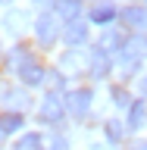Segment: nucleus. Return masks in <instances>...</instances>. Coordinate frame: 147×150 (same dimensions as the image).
<instances>
[{
	"mask_svg": "<svg viewBox=\"0 0 147 150\" xmlns=\"http://www.w3.org/2000/svg\"><path fill=\"white\" fill-rule=\"evenodd\" d=\"M41 150H69V141L60 131H50V134H44V147Z\"/></svg>",
	"mask_w": 147,
	"mask_h": 150,
	"instance_id": "obj_19",
	"label": "nucleus"
},
{
	"mask_svg": "<svg viewBox=\"0 0 147 150\" xmlns=\"http://www.w3.org/2000/svg\"><path fill=\"white\" fill-rule=\"evenodd\" d=\"M53 13L63 22H72L82 16V0H53Z\"/></svg>",
	"mask_w": 147,
	"mask_h": 150,
	"instance_id": "obj_11",
	"label": "nucleus"
},
{
	"mask_svg": "<svg viewBox=\"0 0 147 150\" xmlns=\"http://www.w3.org/2000/svg\"><path fill=\"white\" fill-rule=\"evenodd\" d=\"M91 103H94V91L91 88H75L72 94H66V110L72 112L75 119H85L91 112Z\"/></svg>",
	"mask_w": 147,
	"mask_h": 150,
	"instance_id": "obj_3",
	"label": "nucleus"
},
{
	"mask_svg": "<svg viewBox=\"0 0 147 150\" xmlns=\"http://www.w3.org/2000/svg\"><path fill=\"white\" fill-rule=\"evenodd\" d=\"M103 131H107V141H110V144H122V141H125V125H122L119 119H110L103 125Z\"/></svg>",
	"mask_w": 147,
	"mask_h": 150,
	"instance_id": "obj_17",
	"label": "nucleus"
},
{
	"mask_svg": "<svg viewBox=\"0 0 147 150\" xmlns=\"http://www.w3.org/2000/svg\"><path fill=\"white\" fill-rule=\"evenodd\" d=\"M141 91L147 94V75H144V78H141Z\"/></svg>",
	"mask_w": 147,
	"mask_h": 150,
	"instance_id": "obj_24",
	"label": "nucleus"
},
{
	"mask_svg": "<svg viewBox=\"0 0 147 150\" xmlns=\"http://www.w3.org/2000/svg\"><path fill=\"white\" fill-rule=\"evenodd\" d=\"M3 25H6L9 35H19V31L28 25V13L25 9H6V13H3Z\"/></svg>",
	"mask_w": 147,
	"mask_h": 150,
	"instance_id": "obj_12",
	"label": "nucleus"
},
{
	"mask_svg": "<svg viewBox=\"0 0 147 150\" xmlns=\"http://www.w3.org/2000/svg\"><path fill=\"white\" fill-rule=\"evenodd\" d=\"M35 35L44 47H53L60 38H63V25H60V16L56 13H44V16L35 19Z\"/></svg>",
	"mask_w": 147,
	"mask_h": 150,
	"instance_id": "obj_2",
	"label": "nucleus"
},
{
	"mask_svg": "<svg viewBox=\"0 0 147 150\" xmlns=\"http://www.w3.org/2000/svg\"><path fill=\"white\" fill-rule=\"evenodd\" d=\"M119 56H131V59H144L147 56V35H141V31H135V35H125V41H122V53Z\"/></svg>",
	"mask_w": 147,
	"mask_h": 150,
	"instance_id": "obj_5",
	"label": "nucleus"
},
{
	"mask_svg": "<svg viewBox=\"0 0 147 150\" xmlns=\"http://www.w3.org/2000/svg\"><path fill=\"white\" fill-rule=\"evenodd\" d=\"M88 35H91V28H88V22H82V19H72V22L63 25V41L72 47V50L88 44Z\"/></svg>",
	"mask_w": 147,
	"mask_h": 150,
	"instance_id": "obj_4",
	"label": "nucleus"
},
{
	"mask_svg": "<svg viewBox=\"0 0 147 150\" xmlns=\"http://www.w3.org/2000/svg\"><path fill=\"white\" fill-rule=\"evenodd\" d=\"M41 147H44V134L28 131V134H22V138L16 141V147H13V150H41Z\"/></svg>",
	"mask_w": 147,
	"mask_h": 150,
	"instance_id": "obj_16",
	"label": "nucleus"
},
{
	"mask_svg": "<svg viewBox=\"0 0 147 150\" xmlns=\"http://www.w3.org/2000/svg\"><path fill=\"white\" fill-rule=\"evenodd\" d=\"M22 125H25V116H22V112H13V110H9V112L0 116V134H16Z\"/></svg>",
	"mask_w": 147,
	"mask_h": 150,
	"instance_id": "obj_14",
	"label": "nucleus"
},
{
	"mask_svg": "<svg viewBox=\"0 0 147 150\" xmlns=\"http://www.w3.org/2000/svg\"><path fill=\"white\" fill-rule=\"evenodd\" d=\"M60 66H63V69H72V72H82V59H78V53H66L63 59H60Z\"/></svg>",
	"mask_w": 147,
	"mask_h": 150,
	"instance_id": "obj_22",
	"label": "nucleus"
},
{
	"mask_svg": "<svg viewBox=\"0 0 147 150\" xmlns=\"http://www.w3.org/2000/svg\"><path fill=\"white\" fill-rule=\"evenodd\" d=\"M66 97H60L56 91H47V97L41 100V110H38V116H41V122L44 125H63L66 119Z\"/></svg>",
	"mask_w": 147,
	"mask_h": 150,
	"instance_id": "obj_1",
	"label": "nucleus"
},
{
	"mask_svg": "<svg viewBox=\"0 0 147 150\" xmlns=\"http://www.w3.org/2000/svg\"><path fill=\"white\" fill-rule=\"evenodd\" d=\"M110 97H113V103H116L119 110H129V106H131V97H129V91H125V88H113Z\"/></svg>",
	"mask_w": 147,
	"mask_h": 150,
	"instance_id": "obj_20",
	"label": "nucleus"
},
{
	"mask_svg": "<svg viewBox=\"0 0 147 150\" xmlns=\"http://www.w3.org/2000/svg\"><path fill=\"white\" fill-rule=\"evenodd\" d=\"M144 122H147V100H131V106H129V128H144Z\"/></svg>",
	"mask_w": 147,
	"mask_h": 150,
	"instance_id": "obj_13",
	"label": "nucleus"
},
{
	"mask_svg": "<svg viewBox=\"0 0 147 150\" xmlns=\"http://www.w3.org/2000/svg\"><path fill=\"white\" fill-rule=\"evenodd\" d=\"M35 63V56L28 53V47H16V50H13V53H9V66H13V72H22V69H25V66H31Z\"/></svg>",
	"mask_w": 147,
	"mask_h": 150,
	"instance_id": "obj_15",
	"label": "nucleus"
},
{
	"mask_svg": "<svg viewBox=\"0 0 147 150\" xmlns=\"http://www.w3.org/2000/svg\"><path fill=\"white\" fill-rule=\"evenodd\" d=\"M113 19H119V9L113 6L110 0H100V3H94V9H91V22H97V25H110Z\"/></svg>",
	"mask_w": 147,
	"mask_h": 150,
	"instance_id": "obj_10",
	"label": "nucleus"
},
{
	"mask_svg": "<svg viewBox=\"0 0 147 150\" xmlns=\"http://www.w3.org/2000/svg\"><path fill=\"white\" fill-rule=\"evenodd\" d=\"M6 103L13 106V112H25L31 100H28V94H25V91H6Z\"/></svg>",
	"mask_w": 147,
	"mask_h": 150,
	"instance_id": "obj_18",
	"label": "nucleus"
},
{
	"mask_svg": "<svg viewBox=\"0 0 147 150\" xmlns=\"http://www.w3.org/2000/svg\"><path fill=\"white\" fill-rule=\"evenodd\" d=\"M119 22L122 25H131V28H147V6H122Z\"/></svg>",
	"mask_w": 147,
	"mask_h": 150,
	"instance_id": "obj_8",
	"label": "nucleus"
},
{
	"mask_svg": "<svg viewBox=\"0 0 147 150\" xmlns=\"http://www.w3.org/2000/svg\"><path fill=\"white\" fill-rule=\"evenodd\" d=\"M144 3H147V0H144Z\"/></svg>",
	"mask_w": 147,
	"mask_h": 150,
	"instance_id": "obj_26",
	"label": "nucleus"
},
{
	"mask_svg": "<svg viewBox=\"0 0 147 150\" xmlns=\"http://www.w3.org/2000/svg\"><path fill=\"white\" fill-rule=\"evenodd\" d=\"M47 84H50V91H63L66 88V78H63V72H60V69H50V72H47Z\"/></svg>",
	"mask_w": 147,
	"mask_h": 150,
	"instance_id": "obj_21",
	"label": "nucleus"
},
{
	"mask_svg": "<svg viewBox=\"0 0 147 150\" xmlns=\"http://www.w3.org/2000/svg\"><path fill=\"white\" fill-rule=\"evenodd\" d=\"M88 72H91V78H107V75L113 72V56H107L103 50L94 47L91 59H88Z\"/></svg>",
	"mask_w": 147,
	"mask_h": 150,
	"instance_id": "obj_6",
	"label": "nucleus"
},
{
	"mask_svg": "<svg viewBox=\"0 0 147 150\" xmlns=\"http://www.w3.org/2000/svg\"><path fill=\"white\" fill-rule=\"evenodd\" d=\"M131 150H147V141H135V144H131Z\"/></svg>",
	"mask_w": 147,
	"mask_h": 150,
	"instance_id": "obj_23",
	"label": "nucleus"
},
{
	"mask_svg": "<svg viewBox=\"0 0 147 150\" xmlns=\"http://www.w3.org/2000/svg\"><path fill=\"white\" fill-rule=\"evenodd\" d=\"M122 31H116V28H107L100 38H97V50H103L107 56H113V53H122Z\"/></svg>",
	"mask_w": 147,
	"mask_h": 150,
	"instance_id": "obj_7",
	"label": "nucleus"
},
{
	"mask_svg": "<svg viewBox=\"0 0 147 150\" xmlns=\"http://www.w3.org/2000/svg\"><path fill=\"white\" fill-rule=\"evenodd\" d=\"M19 78H22L25 88H38V84H47V69L41 63H31V66H25L19 72Z\"/></svg>",
	"mask_w": 147,
	"mask_h": 150,
	"instance_id": "obj_9",
	"label": "nucleus"
},
{
	"mask_svg": "<svg viewBox=\"0 0 147 150\" xmlns=\"http://www.w3.org/2000/svg\"><path fill=\"white\" fill-rule=\"evenodd\" d=\"M0 3H9V0H0Z\"/></svg>",
	"mask_w": 147,
	"mask_h": 150,
	"instance_id": "obj_25",
	"label": "nucleus"
}]
</instances>
